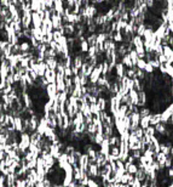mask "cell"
Instances as JSON below:
<instances>
[{"instance_id": "6da1fadb", "label": "cell", "mask_w": 173, "mask_h": 187, "mask_svg": "<svg viewBox=\"0 0 173 187\" xmlns=\"http://www.w3.org/2000/svg\"><path fill=\"white\" fill-rule=\"evenodd\" d=\"M101 77H102V62H99V63L97 65V67H95V69L92 71L91 75L88 77L90 84L97 85V82H98V79H99Z\"/></svg>"}, {"instance_id": "7a4b0ae2", "label": "cell", "mask_w": 173, "mask_h": 187, "mask_svg": "<svg viewBox=\"0 0 173 187\" xmlns=\"http://www.w3.org/2000/svg\"><path fill=\"white\" fill-rule=\"evenodd\" d=\"M131 130L130 131H133V130H136L137 128H139L141 127V114H139V112H136V113H132L131 114Z\"/></svg>"}, {"instance_id": "3957f363", "label": "cell", "mask_w": 173, "mask_h": 187, "mask_svg": "<svg viewBox=\"0 0 173 187\" xmlns=\"http://www.w3.org/2000/svg\"><path fill=\"white\" fill-rule=\"evenodd\" d=\"M45 92H46V96H47L49 100H55V97H56L58 92L56 84H49L45 89Z\"/></svg>"}, {"instance_id": "277c9868", "label": "cell", "mask_w": 173, "mask_h": 187, "mask_svg": "<svg viewBox=\"0 0 173 187\" xmlns=\"http://www.w3.org/2000/svg\"><path fill=\"white\" fill-rule=\"evenodd\" d=\"M32 14L33 12H23L22 16V27L23 29H30L32 26Z\"/></svg>"}, {"instance_id": "5b68a950", "label": "cell", "mask_w": 173, "mask_h": 187, "mask_svg": "<svg viewBox=\"0 0 173 187\" xmlns=\"http://www.w3.org/2000/svg\"><path fill=\"white\" fill-rule=\"evenodd\" d=\"M56 77H57V72L52 71V69H46V72L44 74V78L47 80L49 84H56Z\"/></svg>"}, {"instance_id": "8992f818", "label": "cell", "mask_w": 173, "mask_h": 187, "mask_svg": "<svg viewBox=\"0 0 173 187\" xmlns=\"http://www.w3.org/2000/svg\"><path fill=\"white\" fill-rule=\"evenodd\" d=\"M43 21L44 20L39 16L38 12H33L32 14V27L33 28H41Z\"/></svg>"}, {"instance_id": "52a82bcc", "label": "cell", "mask_w": 173, "mask_h": 187, "mask_svg": "<svg viewBox=\"0 0 173 187\" xmlns=\"http://www.w3.org/2000/svg\"><path fill=\"white\" fill-rule=\"evenodd\" d=\"M138 107H148V94L145 91L138 92Z\"/></svg>"}, {"instance_id": "ba28073f", "label": "cell", "mask_w": 173, "mask_h": 187, "mask_svg": "<svg viewBox=\"0 0 173 187\" xmlns=\"http://www.w3.org/2000/svg\"><path fill=\"white\" fill-rule=\"evenodd\" d=\"M88 176L92 177V179H96V177H99V167L97 164H90V168H88Z\"/></svg>"}, {"instance_id": "9c48e42d", "label": "cell", "mask_w": 173, "mask_h": 187, "mask_svg": "<svg viewBox=\"0 0 173 187\" xmlns=\"http://www.w3.org/2000/svg\"><path fill=\"white\" fill-rule=\"evenodd\" d=\"M62 153H63V152H62L61 147H59L57 144H52V145H51V147H50V154H51L53 158L58 159V158H59V156H61Z\"/></svg>"}, {"instance_id": "30bf717a", "label": "cell", "mask_w": 173, "mask_h": 187, "mask_svg": "<svg viewBox=\"0 0 173 187\" xmlns=\"http://www.w3.org/2000/svg\"><path fill=\"white\" fill-rule=\"evenodd\" d=\"M30 33H32V37H34L38 43H41L43 37H44L41 28H33V27H32V28H30Z\"/></svg>"}, {"instance_id": "8fae6325", "label": "cell", "mask_w": 173, "mask_h": 187, "mask_svg": "<svg viewBox=\"0 0 173 187\" xmlns=\"http://www.w3.org/2000/svg\"><path fill=\"white\" fill-rule=\"evenodd\" d=\"M47 128H49V125H47L46 118L41 117V118H40V122H39V125H38V129H36V132L44 136V134H45V131H46Z\"/></svg>"}, {"instance_id": "7c38bea8", "label": "cell", "mask_w": 173, "mask_h": 187, "mask_svg": "<svg viewBox=\"0 0 173 187\" xmlns=\"http://www.w3.org/2000/svg\"><path fill=\"white\" fill-rule=\"evenodd\" d=\"M15 130L17 132H21V134L24 132V129H23V118L19 117V115L15 117Z\"/></svg>"}, {"instance_id": "4fadbf2b", "label": "cell", "mask_w": 173, "mask_h": 187, "mask_svg": "<svg viewBox=\"0 0 173 187\" xmlns=\"http://www.w3.org/2000/svg\"><path fill=\"white\" fill-rule=\"evenodd\" d=\"M126 67L121 63V62H117L115 66V74L117 77H120V78H122V77H125V74H126Z\"/></svg>"}, {"instance_id": "5bb4252c", "label": "cell", "mask_w": 173, "mask_h": 187, "mask_svg": "<svg viewBox=\"0 0 173 187\" xmlns=\"http://www.w3.org/2000/svg\"><path fill=\"white\" fill-rule=\"evenodd\" d=\"M45 63L49 69H52V71H56L58 66V60L57 58H45Z\"/></svg>"}, {"instance_id": "9a60e30c", "label": "cell", "mask_w": 173, "mask_h": 187, "mask_svg": "<svg viewBox=\"0 0 173 187\" xmlns=\"http://www.w3.org/2000/svg\"><path fill=\"white\" fill-rule=\"evenodd\" d=\"M125 169H126V173L131 174V175H136V173L138 171V165L137 164H131L129 162H125Z\"/></svg>"}, {"instance_id": "2e32d148", "label": "cell", "mask_w": 173, "mask_h": 187, "mask_svg": "<svg viewBox=\"0 0 173 187\" xmlns=\"http://www.w3.org/2000/svg\"><path fill=\"white\" fill-rule=\"evenodd\" d=\"M163 55L167 57L170 63H173V49L170 45L163 46Z\"/></svg>"}, {"instance_id": "e0dca14e", "label": "cell", "mask_w": 173, "mask_h": 187, "mask_svg": "<svg viewBox=\"0 0 173 187\" xmlns=\"http://www.w3.org/2000/svg\"><path fill=\"white\" fill-rule=\"evenodd\" d=\"M136 179L138 180V181H141L142 184H144L145 180H146V177H148V175L144 171V168H138V171L136 173Z\"/></svg>"}, {"instance_id": "ac0fdd59", "label": "cell", "mask_w": 173, "mask_h": 187, "mask_svg": "<svg viewBox=\"0 0 173 187\" xmlns=\"http://www.w3.org/2000/svg\"><path fill=\"white\" fill-rule=\"evenodd\" d=\"M64 34L65 37H74L75 34V24H72V23H67L64 24Z\"/></svg>"}, {"instance_id": "d6986e66", "label": "cell", "mask_w": 173, "mask_h": 187, "mask_svg": "<svg viewBox=\"0 0 173 187\" xmlns=\"http://www.w3.org/2000/svg\"><path fill=\"white\" fill-rule=\"evenodd\" d=\"M155 130H156V136H163V134H165L166 130H167V125L161 122V123L155 125Z\"/></svg>"}, {"instance_id": "ffe728a7", "label": "cell", "mask_w": 173, "mask_h": 187, "mask_svg": "<svg viewBox=\"0 0 173 187\" xmlns=\"http://www.w3.org/2000/svg\"><path fill=\"white\" fill-rule=\"evenodd\" d=\"M53 103H55V100H47L44 105V114H47V113H51L53 112Z\"/></svg>"}, {"instance_id": "44dd1931", "label": "cell", "mask_w": 173, "mask_h": 187, "mask_svg": "<svg viewBox=\"0 0 173 187\" xmlns=\"http://www.w3.org/2000/svg\"><path fill=\"white\" fill-rule=\"evenodd\" d=\"M108 102L109 101L107 100V99H104V97H98L97 105H98V107H99V109H101L102 112H107V107L109 106Z\"/></svg>"}, {"instance_id": "7402d4cb", "label": "cell", "mask_w": 173, "mask_h": 187, "mask_svg": "<svg viewBox=\"0 0 173 187\" xmlns=\"http://www.w3.org/2000/svg\"><path fill=\"white\" fill-rule=\"evenodd\" d=\"M108 140H109V145H110V147H120V142H121L120 135H113V136H112V137H109Z\"/></svg>"}, {"instance_id": "603a6c76", "label": "cell", "mask_w": 173, "mask_h": 187, "mask_svg": "<svg viewBox=\"0 0 173 187\" xmlns=\"http://www.w3.org/2000/svg\"><path fill=\"white\" fill-rule=\"evenodd\" d=\"M166 159H167V156L166 154H163L162 152H160L156 154V162L160 164V167H161V169H165V163H166Z\"/></svg>"}, {"instance_id": "cb8c5ba5", "label": "cell", "mask_w": 173, "mask_h": 187, "mask_svg": "<svg viewBox=\"0 0 173 187\" xmlns=\"http://www.w3.org/2000/svg\"><path fill=\"white\" fill-rule=\"evenodd\" d=\"M150 118H151L150 119V125H153V127H155L156 124L162 122L161 120V113H151Z\"/></svg>"}, {"instance_id": "d4e9b609", "label": "cell", "mask_w": 173, "mask_h": 187, "mask_svg": "<svg viewBox=\"0 0 173 187\" xmlns=\"http://www.w3.org/2000/svg\"><path fill=\"white\" fill-rule=\"evenodd\" d=\"M121 63L126 67V68H133V63H132V60H131L130 55H125L124 57L121 58Z\"/></svg>"}, {"instance_id": "484cf974", "label": "cell", "mask_w": 173, "mask_h": 187, "mask_svg": "<svg viewBox=\"0 0 173 187\" xmlns=\"http://www.w3.org/2000/svg\"><path fill=\"white\" fill-rule=\"evenodd\" d=\"M129 95H130V99L132 101V103L134 106H138V91H136L134 89H131Z\"/></svg>"}, {"instance_id": "4316f807", "label": "cell", "mask_w": 173, "mask_h": 187, "mask_svg": "<svg viewBox=\"0 0 173 187\" xmlns=\"http://www.w3.org/2000/svg\"><path fill=\"white\" fill-rule=\"evenodd\" d=\"M30 5H32V11L33 12H38V11L41 10V2H40V0H32Z\"/></svg>"}, {"instance_id": "83f0119b", "label": "cell", "mask_w": 173, "mask_h": 187, "mask_svg": "<svg viewBox=\"0 0 173 187\" xmlns=\"http://www.w3.org/2000/svg\"><path fill=\"white\" fill-rule=\"evenodd\" d=\"M19 49H21V52H29L32 50V45L28 40H24L19 44Z\"/></svg>"}, {"instance_id": "f1b7e54d", "label": "cell", "mask_w": 173, "mask_h": 187, "mask_svg": "<svg viewBox=\"0 0 173 187\" xmlns=\"http://www.w3.org/2000/svg\"><path fill=\"white\" fill-rule=\"evenodd\" d=\"M150 115H148V117H142V118H141V128H143L144 130L150 127V119H151Z\"/></svg>"}, {"instance_id": "f546056e", "label": "cell", "mask_w": 173, "mask_h": 187, "mask_svg": "<svg viewBox=\"0 0 173 187\" xmlns=\"http://www.w3.org/2000/svg\"><path fill=\"white\" fill-rule=\"evenodd\" d=\"M90 109H91V113L93 115H96V117H99L101 115V109H99V107H98V105L97 103H92V105H90Z\"/></svg>"}, {"instance_id": "4dcf8cb0", "label": "cell", "mask_w": 173, "mask_h": 187, "mask_svg": "<svg viewBox=\"0 0 173 187\" xmlns=\"http://www.w3.org/2000/svg\"><path fill=\"white\" fill-rule=\"evenodd\" d=\"M129 55H130L131 60H132V63H133V67H137V63H138V55H137V52H136V50L133 49V50H131L130 52H129Z\"/></svg>"}, {"instance_id": "1f68e13d", "label": "cell", "mask_w": 173, "mask_h": 187, "mask_svg": "<svg viewBox=\"0 0 173 187\" xmlns=\"http://www.w3.org/2000/svg\"><path fill=\"white\" fill-rule=\"evenodd\" d=\"M113 42H115L117 44H121L124 42V35H122V32H114V35H113Z\"/></svg>"}, {"instance_id": "d6a6232c", "label": "cell", "mask_w": 173, "mask_h": 187, "mask_svg": "<svg viewBox=\"0 0 173 187\" xmlns=\"http://www.w3.org/2000/svg\"><path fill=\"white\" fill-rule=\"evenodd\" d=\"M144 135L148 136V137H153V136H156V130H155V127L150 125L149 128H146L144 130Z\"/></svg>"}, {"instance_id": "836d02e7", "label": "cell", "mask_w": 173, "mask_h": 187, "mask_svg": "<svg viewBox=\"0 0 173 187\" xmlns=\"http://www.w3.org/2000/svg\"><path fill=\"white\" fill-rule=\"evenodd\" d=\"M46 69H47L46 63H45V62H40V63H39V66H38V74H39V78L44 77V74H45V72H46Z\"/></svg>"}, {"instance_id": "e575fe53", "label": "cell", "mask_w": 173, "mask_h": 187, "mask_svg": "<svg viewBox=\"0 0 173 187\" xmlns=\"http://www.w3.org/2000/svg\"><path fill=\"white\" fill-rule=\"evenodd\" d=\"M88 49H90V44L87 43V40H82L80 42V50H81V54H87L88 52Z\"/></svg>"}, {"instance_id": "d590c367", "label": "cell", "mask_w": 173, "mask_h": 187, "mask_svg": "<svg viewBox=\"0 0 173 187\" xmlns=\"http://www.w3.org/2000/svg\"><path fill=\"white\" fill-rule=\"evenodd\" d=\"M153 113L151 112V109L149 108V107H142V108H139V114L141 117H148V115H150Z\"/></svg>"}, {"instance_id": "8d00e7d4", "label": "cell", "mask_w": 173, "mask_h": 187, "mask_svg": "<svg viewBox=\"0 0 173 187\" xmlns=\"http://www.w3.org/2000/svg\"><path fill=\"white\" fill-rule=\"evenodd\" d=\"M104 141V135L103 134H98V132H96L95 134V144L98 145V146H101V144Z\"/></svg>"}, {"instance_id": "74e56055", "label": "cell", "mask_w": 173, "mask_h": 187, "mask_svg": "<svg viewBox=\"0 0 173 187\" xmlns=\"http://www.w3.org/2000/svg\"><path fill=\"white\" fill-rule=\"evenodd\" d=\"M145 30H146V26L145 24H141V26H138V28H137V32H136V35H139V37H144V33Z\"/></svg>"}, {"instance_id": "f35d334b", "label": "cell", "mask_w": 173, "mask_h": 187, "mask_svg": "<svg viewBox=\"0 0 173 187\" xmlns=\"http://www.w3.org/2000/svg\"><path fill=\"white\" fill-rule=\"evenodd\" d=\"M110 156H113L114 158L119 159V156H120V148H119V147H110Z\"/></svg>"}, {"instance_id": "ab89813d", "label": "cell", "mask_w": 173, "mask_h": 187, "mask_svg": "<svg viewBox=\"0 0 173 187\" xmlns=\"http://www.w3.org/2000/svg\"><path fill=\"white\" fill-rule=\"evenodd\" d=\"M87 187H101L99 182L97 181V179H88V182H87Z\"/></svg>"}, {"instance_id": "60d3db41", "label": "cell", "mask_w": 173, "mask_h": 187, "mask_svg": "<svg viewBox=\"0 0 173 187\" xmlns=\"http://www.w3.org/2000/svg\"><path fill=\"white\" fill-rule=\"evenodd\" d=\"M125 75L127 78H130V79H136V71H134V68H127Z\"/></svg>"}, {"instance_id": "b9f144b4", "label": "cell", "mask_w": 173, "mask_h": 187, "mask_svg": "<svg viewBox=\"0 0 173 187\" xmlns=\"http://www.w3.org/2000/svg\"><path fill=\"white\" fill-rule=\"evenodd\" d=\"M122 123H124V127H125V129L131 130V118L130 117H125L124 119H122Z\"/></svg>"}, {"instance_id": "7bdbcfd3", "label": "cell", "mask_w": 173, "mask_h": 187, "mask_svg": "<svg viewBox=\"0 0 173 187\" xmlns=\"http://www.w3.org/2000/svg\"><path fill=\"white\" fill-rule=\"evenodd\" d=\"M144 72L146 74H153V73L155 72V69H154V67L151 66V63L150 62H146V66H145L144 68Z\"/></svg>"}, {"instance_id": "ee69618b", "label": "cell", "mask_w": 173, "mask_h": 187, "mask_svg": "<svg viewBox=\"0 0 173 187\" xmlns=\"http://www.w3.org/2000/svg\"><path fill=\"white\" fill-rule=\"evenodd\" d=\"M133 132L136 134V136H137L138 139H142V137L144 136V129H143V128H141V127H139V128H137L136 130H133Z\"/></svg>"}, {"instance_id": "f6af8a7d", "label": "cell", "mask_w": 173, "mask_h": 187, "mask_svg": "<svg viewBox=\"0 0 173 187\" xmlns=\"http://www.w3.org/2000/svg\"><path fill=\"white\" fill-rule=\"evenodd\" d=\"M145 66H146V61H145V58H139V60H138V63H137V68H139V69L144 71Z\"/></svg>"}, {"instance_id": "bcb514c9", "label": "cell", "mask_w": 173, "mask_h": 187, "mask_svg": "<svg viewBox=\"0 0 173 187\" xmlns=\"http://www.w3.org/2000/svg\"><path fill=\"white\" fill-rule=\"evenodd\" d=\"M9 14H10V12H9V9H7V7H1V9H0V20H4Z\"/></svg>"}, {"instance_id": "7dc6e473", "label": "cell", "mask_w": 173, "mask_h": 187, "mask_svg": "<svg viewBox=\"0 0 173 187\" xmlns=\"http://www.w3.org/2000/svg\"><path fill=\"white\" fill-rule=\"evenodd\" d=\"M7 144V136L5 134H0V146H5Z\"/></svg>"}, {"instance_id": "c3c4849f", "label": "cell", "mask_w": 173, "mask_h": 187, "mask_svg": "<svg viewBox=\"0 0 173 187\" xmlns=\"http://www.w3.org/2000/svg\"><path fill=\"white\" fill-rule=\"evenodd\" d=\"M144 4L148 6L149 10H151L155 6V0H144Z\"/></svg>"}, {"instance_id": "681fc988", "label": "cell", "mask_w": 173, "mask_h": 187, "mask_svg": "<svg viewBox=\"0 0 173 187\" xmlns=\"http://www.w3.org/2000/svg\"><path fill=\"white\" fill-rule=\"evenodd\" d=\"M150 63H151V66L154 67V69H159L160 68V62H159V60L158 58H155V60H153V61H150Z\"/></svg>"}, {"instance_id": "f907efd6", "label": "cell", "mask_w": 173, "mask_h": 187, "mask_svg": "<svg viewBox=\"0 0 173 187\" xmlns=\"http://www.w3.org/2000/svg\"><path fill=\"white\" fill-rule=\"evenodd\" d=\"M158 60H159V62H160V65H165V63H167L168 62V60H167V57L162 54V55H160L159 57H158Z\"/></svg>"}, {"instance_id": "816d5d0a", "label": "cell", "mask_w": 173, "mask_h": 187, "mask_svg": "<svg viewBox=\"0 0 173 187\" xmlns=\"http://www.w3.org/2000/svg\"><path fill=\"white\" fill-rule=\"evenodd\" d=\"M0 5H1V7H10V5H11V2H10V0H0Z\"/></svg>"}, {"instance_id": "f5cc1de1", "label": "cell", "mask_w": 173, "mask_h": 187, "mask_svg": "<svg viewBox=\"0 0 173 187\" xmlns=\"http://www.w3.org/2000/svg\"><path fill=\"white\" fill-rule=\"evenodd\" d=\"M45 4H46V7H47L49 10H51V9H53L55 1H53V0H45Z\"/></svg>"}, {"instance_id": "db71d44e", "label": "cell", "mask_w": 173, "mask_h": 187, "mask_svg": "<svg viewBox=\"0 0 173 187\" xmlns=\"http://www.w3.org/2000/svg\"><path fill=\"white\" fill-rule=\"evenodd\" d=\"M167 176H168L170 179H173V168L167 169Z\"/></svg>"}, {"instance_id": "11a10c76", "label": "cell", "mask_w": 173, "mask_h": 187, "mask_svg": "<svg viewBox=\"0 0 173 187\" xmlns=\"http://www.w3.org/2000/svg\"><path fill=\"white\" fill-rule=\"evenodd\" d=\"M38 14H39V16L41 17V18H45V11H43V10H40V11H38Z\"/></svg>"}, {"instance_id": "9f6ffc18", "label": "cell", "mask_w": 173, "mask_h": 187, "mask_svg": "<svg viewBox=\"0 0 173 187\" xmlns=\"http://www.w3.org/2000/svg\"><path fill=\"white\" fill-rule=\"evenodd\" d=\"M4 112V106H2V101L0 99V113H2Z\"/></svg>"}, {"instance_id": "6f0895ef", "label": "cell", "mask_w": 173, "mask_h": 187, "mask_svg": "<svg viewBox=\"0 0 173 187\" xmlns=\"http://www.w3.org/2000/svg\"><path fill=\"white\" fill-rule=\"evenodd\" d=\"M30 1H32V0H26V2H30Z\"/></svg>"}, {"instance_id": "680465c9", "label": "cell", "mask_w": 173, "mask_h": 187, "mask_svg": "<svg viewBox=\"0 0 173 187\" xmlns=\"http://www.w3.org/2000/svg\"><path fill=\"white\" fill-rule=\"evenodd\" d=\"M1 176H2V174H1V173H0V179H1Z\"/></svg>"}, {"instance_id": "91938a15", "label": "cell", "mask_w": 173, "mask_h": 187, "mask_svg": "<svg viewBox=\"0 0 173 187\" xmlns=\"http://www.w3.org/2000/svg\"><path fill=\"white\" fill-rule=\"evenodd\" d=\"M0 24H1V20H0Z\"/></svg>"}, {"instance_id": "94428289", "label": "cell", "mask_w": 173, "mask_h": 187, "mask_svg": "<svg viewBox=\"0 0 173 187\" xmlns=\"http://www.w3.org/2000/svg\"><path fill=\"white\" fill-rule=\"evenodd\" d=\"M0 9H1V5H0Z\"/></svg>"}, {"instance_id": "6125c7cd", "label": "cell", "mask_w": 173, "mask_h": 187, "mask_svg": "<svg viewBox=\"0 0 173 187\" xmlns=\"http://www.w3.org/2000/svg\"><path fill=\"white\" fill-rule=\"evenodd\" d=\"M53 1H56V0H53Z\"/></svg>"}]
</instances>
